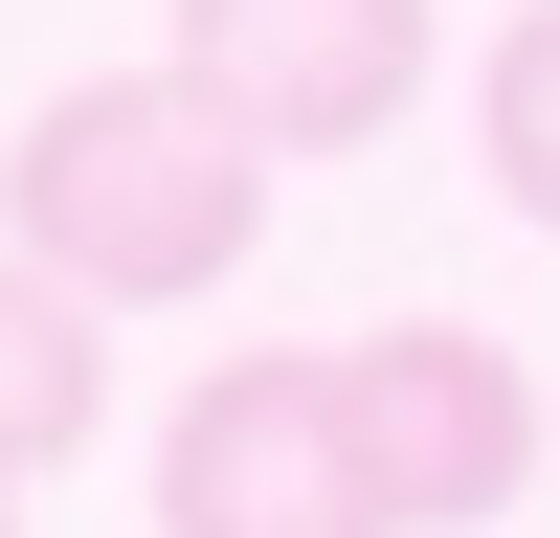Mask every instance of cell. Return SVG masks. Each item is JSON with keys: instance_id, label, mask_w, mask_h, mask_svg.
Wrapping results in <instances>:
<instances>
[{"instance_id": "cell-4", "label": "cell", "mask_w": 560, "mask_h": 538, "mask_svg": "<svg viewBox=\"0 0 560 538\" xmlns=\"http://www.w3.org/2000/svg\"><path fill=\"white\" fill-rule=\"evenodd\" d=\"M158 68H202L269 157H359V134H404V90H427V0H179Z\"/></svg>"}, {"instance_id": "cell-6", "label": "cell", "mask_w": 560, "mask_h": 538, "mask_svg": "<svg viewBox=\"0 0 560 538\" xmlns=\"http://www.w3.org/2000/svg\"><path fill=\"white\" fill-rule=\"evenodd\" d=\"M471 134H493V202L560 247V0H516L493 23V68H471Z\"/></svg>"}, {"instance_id": "cell-3", "label": "cell", "mask_w": 560, "mask_h": 538, "mask_svg": "<svg viewBox=\"0 0 560 538\" xmlns=\"http://www.w3.org/2000/svg\"><path fill=\"white\" fill-rule=\"evenodd\" d=\"M337 404H359V448H382V493H404V538H471V516H516L538 493V359L516 337H471V314H404V337H337Z\"/></svg>"}, {"instance_id": "cell-7", "label": "cell", "mask_w": 560, "mask_h": 538, "mask_svg": "<svg viewBox=\"0 0 560 538\" xmlns=\"http://www.w3.org/2000/svg\"><path fill=\"white\" fill-rule=\"evenodd\" d=\"M0 538H23V493H0Z\"/></svg>"}, {"instance_id": "cell-1", "label": "cell", "mask_w": 560, "mask_h": 538, "mask_svg": "<svg viewBox=\"0 0 560 538\" xmlns=\"http://www.w3.org/2000/svg\"><path fill=\"white\" fill-rule=\"evenodd\" d=\"M0 247L68 269L90 314H179L224 292V269L269 247V134L224 113L202 68H90L23 113V157H0Z\"/></svg>"}, {"instance_id": "cell-5", "label": "cell", "mask_w": 560, "mask_h": 538, "mask_svg": "<svg viewBox=\"0 0 560 538\" xmlns=\"http://www.w3.org/2000/svg\"><path fill=\"white\" fill-rule=\"evenodd\" d=\"M90 426H113V314H90L68 269L0 247V493H45Z\"/></svg>"}, {"instance_id": "cell-2", "label": "cell", "mask_w": 560, "mask_h": 538, "mask_svg": "<svg viewBox=\"0 0 560 538\" xmlns=\"http://www.w3.org/2000/svg\"><path fill=\"white\" fill-rule=\"evenodd\" d=\"M158 538H404L382 448H359V404H337V337L202 359V404L158 426Z\"/></svg>"}]
</instances>
